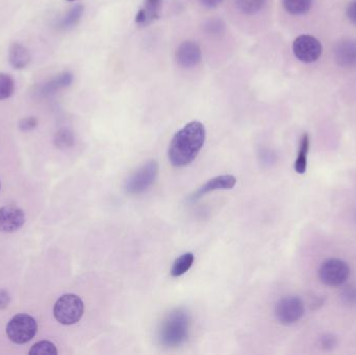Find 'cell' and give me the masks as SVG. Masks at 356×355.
I'll return each instance as SVG.
<instances>
[{"label":"cell","instance_id":"obj_1","mask_svg":"<svg viewBox=\"0 0 356 355\" xmlns=\"http://www.w3.org/2000/svg\"><path fill=\"white\" fill-rule=\"evenodd\" d=\"M205 127L199 121H192L175 133L169 146L168 156L172 166H188L198 156L205 142Z\"/></svg>","mask_w":356,"mask_h":355},{"label":"cell","instance_id":"obj_2","mask_svg":"<svg viewBox=\"0 0 356 355\" xmlns=\"http://www.w3.org/2000/svg\"><path fill=\"white\" fill-rule=\"evenodd\" d=\"M190 315L182 310L172 311L164 319L159 331V340L165 347H177L186 341L190 331Z\"/></svg>","mask_w":356,"mask_h":355},{"label":"cell","instance_id":"obj_3","mask_svg":"<svg viewBox=\"0 0 356 355\" xmlns=\"http://www.w3.org/2000/svg\"><path fill=\"white\" fill-rule=\"evenodd\" d=\"M83 312L85 306L83 300L74 294L62 296L54 304V318L63 325H73L79 322Z\"/></svg>","mask_w":356,"mask_h":355},{"label":"cell","instance_id":"obj_4","mask_svg":"<svg viewBox=\"0 0 356 355\" xmlns=\"http://www.w3.org/2000/svg\"><path fill=\"white\" fill-rule=\"evenodd\" d=\"M159 174V164L156 160H150L138 169L135 173L129 177L125 183V191L131 195H139L147 191Z\"/></svg>","mask_w":356,"mask_h":355},{"label":"cell","instance_id":"obj_5","mask_svg":"<svg viewBox=\"0 0 356 355\" xmlns=\"http://www.w3.org/2000/svg\"><path fill=\"white\" fill-rule=\"evenodd\" d=\"M37 322L26 314L16 315L6 327V335L15 344H25L37 333Z\"/></svg>","mask_w":356,"mask_h":355},{"label":"cell","instance_id":"obj_6","mask_svg":"<svg viewBox=\"0 0 356 355\" xmlns=\"http://www.w3.org/2000/svg\"><path fill=\"white\" fill-rule=\"evenodd\" d=\"M349 275H350V268L348 265L337 258L324 262L319 270V277L322 283L330 287H339L346 283Z\"/></svg>","mask_w":356,"mask_h":355},{"label":"cell","instance_id":"obj_7","mask_svg":"<svg viewBox=\"0 0 356 355\" xmlns=\"http://www.w3.org/2000/svg\"><path fill=\"white\" fill-rule=\"evenodd\" d=\"M275 317L282 325H291L302 318L305 304L299 297L282 298L275 306Z\"/></svg>","mask_w":356,"mask_h":355},{"label":"cell","instance_id":"obj_8","mask_svg":"<svg viewBox=\"0 0 356 355\" xmlns=\"http://www.w3.org/2000/svg\"><path fill=\"white\" fill-rule=\"evenodd\" d=\"M293 51L301 62L313 63L321 56L322 45L315 37L309 35H299L293 44Z\"/></svg>","mask_w":356,"mask_h":355},{"label":"cell","instance_id":"obj_9","mask_svg":"<svg viewBox=\"0 0 356 355\" xmlns=\"http://www.w3.org/2000/svg\"><path fill=\"white\" fill-rule=\"evenodd\" d=\"M25 215L21 208L15 206H6L0 208V231L14 233L22 227Z\"/></svg>","mask_w":356,"mask_h":355},{"label":"cell","instance_id":"obj_10","mask_svg":"<svg viewBox=\"0 0 356 355\" xmlns=\"http://www.w3.org/2000/svg\"><path fill=\"white\" fill-rule=\"evenodd\" d=\"M202 58V52L198 44L192 41H186L177 48V60L178 64L184 68H192L197 66Z\"/></svg>","mask_w":356,"mask_h":355},{"label":"cell","instance_id":"obj_11","mask_svg":"<svg viewBox=\"0 0 356 355\" xmlns=\"http://www.w3.org/2000/svg\"><path fill=\"white\" fill-rule=\"evenodd\" d=\"M236 179L232 175H221V176L213 177L209 179L205 185H203L200 189L197 190L190 198L188 201L194 202L200 199L201 197L209 192L216 191V190H230L236 185Z\"/></svg>","mask_w":356,"mask_h":355},{"label":"cell","instance_id":"obj_12","mask_svg":"<svg viewBox=\"0 0 356 355\" xmlns=\"http://www.w3.org/2000/svg\"><path fill=\"white\" fill-rule=\"evenodd\" d=\"M163 0H144L140 10L136 15V23L140 26H148L160 18Z\"/></svg>","mask_w":356,"mask_h":355},{"label":"cell","instance_id":"obj_13","mask_svg":"<svg viewBox=\"0 0 356 355\" xmlns=\"http://www.w3.org/2000/svg\"><path fill=\"white\" fill-rule=\"evenodd\" d=\"M336 60L340 66L351 68L356 66V41L347 40L339 44L336 49Z\"/></svg>","mask_w":356,"mask_h":355},{"label":"cell","instance_id":"obj_14","mask_svg":"<svg viewBox=\"0 0 356 355\" xmlns=\"http://www.w3.org/2000/svg\"><path fill=\"white\" fill-rule=\"evenodd\" d=\"M31 53L26 47L19 43H14L10 46L8 60L15 69L21 70V69L26 68L31 63Z\"/></svg>","mask_w":356,"mask_h":355},{"label":"cell","instance_id":"obj_15","mask_svg":"<svg viewBox=\"0 0 356 355\" xmlns=\"http://www.w3.org/2000/svg\"><path fill=\"white\" fill-rule=\"evenodd\" d=\"M309 149V135H303L301 139L300 148H299L298 156L295 162V170L299 174H303L307 171V154Z\"/></svg>","mask_w":356,"mask_h":355},{"label":"cell","instance_id":"obj_16","mask_svg":"<svg viewBox=\"0 0 356 355\" xmlns=\"http://www.w3.org/2000/svg\"><path fill=\"white\" fill-rule=\"evenodd\" d=\"M195 256L194 254L191 252H186V254H182L180 258H178L173 264L172 269H171V276L179 277L184 275V273L188 272L192 267L193 263H194Z\"/></svg>","mask_w":356,"mask_h":355},{"label":"cell","instance_id":"obj_17","mask_svg":"<svg viewBox=\"0 0 356 355\" xmlns=\"http://www.w3.org/2000/svg\"><path fill=\"white\" fill-rule=\"evenodd\" d=\"M284 10L292 15H303L311 10L313 0H282Z\"/></svg>","mask_w":356,"mask_h":355},{"label":"cell","instance_id":"obj_18","mask_svg":"<svg viewBox=\"0 0 356 355\" xmlns=\"http://www.w3.org/2000/svg\"><path fill=\"white\" fill-rule=\"evenodd\" d=\"M236 3L241 12L246 15H253L264 8L266 0H236Z\"/></svg>","mask_w":356,"mask_h":355},{"label":"cell","instance_id":"obj_19","mask_svg":"<svg viewBox=\"0 0 356 355\" xmlns=\"http://www.w3.org/2000/svg\"><path fill=\"white\" fill-rule=\"evenodd\" d=\"M15 81L10 74L0 73V100L8 99L14 93Z\"/></svg>","mask_w":356,"mask_h":355},{"label":"cell","instance_id":"obj_20","mask_svg":"<svg viewBox=\"0 0 356 355\" xmlns=\"http://www.w3.org/2000/svg\"><path fill=\"white\" fill-rule=\"evenodd\" d=\"M83 13V6H76L73 8L70 12L68 13L66 17L63 19L62 23H60V27L64 29L71 28V27L75 26L81 20V15Z\"/></svg>","mask_w":356,"mask_h":355},{"label":"cell","instance_id":"obj_21","mask_svg":"<svg viewBox=\"0 0 356 355\" xmlns=\"http://www.w3.org/2000/svg\"><path fill=\"white\" fill-rule=\"evenodd\" d=\"M31 355H56L58 354V349L56 345L51 342L42 341L39 343H35L33 347L29 350Z\"/></svg>","mask_w":356,"mask_h":355},{"label":"cell","instance_id":"obj_22","mask_svg":"<svg viewBox=\"0 0 356 355\" xmlns=\"http://www.w3.org/2000/svg\"><path fill=\"white\" fill-rule=\"evenodd\" d=\"M72 81L73 76L71 73H64V74L56 77V79L48 85V89L56 90L60 89V88L68 87V85L72 83Z\"/></svg>","mask_w":356,"mask_h":355},{"label":"cell","instance_id":"obj_23","mask_svg":"<svg viewBox=\"0 0 356 355\" xmlns=\"http://www.w3.org/2000/svg\"><path fill=\"white\" fill-rule=\"evenodd\" d=\"M343 299L348 304L356 306V287H348L343 292Z\"/></svg>","mask_w":356,"mask_h":355},{"label":"cell","instance_id":"obj_24","mask_svg":"<svg viewBox=\"0 0 356 355\" xmlns=\"http://www.w3.org/2000/svg\"><path fill=\"white\" fill-rule=\"evenodd\" d=\"M35 126H37V120L33 117L23 119L20 122V129L22 131H31V129H35Z\"/></svg>","mask_w":356,"mask_h":355},{"label":"cell","instance_id":"obj_25","mask_svg":"<svg viewBox=\"0 0 356 355\" xmlns=\"http://www.w3.org/2000/svg\"><path fill=\"white\" fill-rule=\"evenodd\" d=\"M347 16L349 20L356 24V0H353L347 6Z\"/></svg>","mask_w":356,"mask_h":355},{"label":"cell","instance_id":"obj_26","mask_svg":"<svg viewBox=\"0 0 356 355\" xmlns=\"http://www.w3.org/2000/svg\"><path fill=\"white\" fill-rule=\"evenodd\" d=\"M58 141L63 142V144H66V145H69V144L72 143L73 137L71 135V133H69L68 131H63L62 133H58Z\"/></svg>","mask_w":356,"mask_h":355},{"label":"cell","instance_id":"obj_27","mask_svg":"<svg viewBox=\"0 0 356 355\" xmlns=\"http://www.w3.org/2000/svg\"><path fill=\"white\" fill-rule=\"evenodd\" d=\"M321 342L322 346H323L324 348H330V349L334 348L337 344L336 339H334L332 336H325V337L321 340Z\"/></svg>","mask_w":356,"mask_h":355},{"label":"cell","instance_id":"obj_28","mask_svg":"<svg viewBox=\"0 0 356 355\" xmlns=\"http://www.w3.org/2000/svg\"><path fill=\"white\" fill-rule=\"evenodd\" d=\"M207 28L209 29V33H216V31H217V33H219V31L221 33L222 29L224 28V25L218 20L211 21L209 24L207 25Z\"/></svg>","mask_w":356,"mask_h":355},{"label":"cell","instance_id":"obj_29","mask_svg":"<svg viewBox=\"0 0 356 355\" xmlns=\"http://www.w3.org/2000/svg\"><path fill=\"white\" fill-rule=\"evenodd\" d=\"M201 4L207 8H215L223 2V0H199Z\"/></svg>","mask_w":356,"mask_h":355},{"label":"cell","instance_id":"obj_30","mask_svg":"<svg viewBox=\"0 0 356 355\" xmlns=\"http://www.w3.org/2000/svg\"><path fill=\"white\" fill-rule=\"evenodd\" d=\"M10 304V296L3 290H0V308H6Z\"/></svg>","mask_w":356,"mask_h":355},{"label":"cell","instance_id":"obj_31","mask_svg":"<svg viewBox=\"0 0 356 355\" xmlns=\"http://www.w3.org/2000/svg\"><path fill=\"white\" fill-rule=\"evenodd\" d=\"M67 1H75V0H67Z\"/></svg>","mask_w":356,"mask_h":355}]
</instances>
